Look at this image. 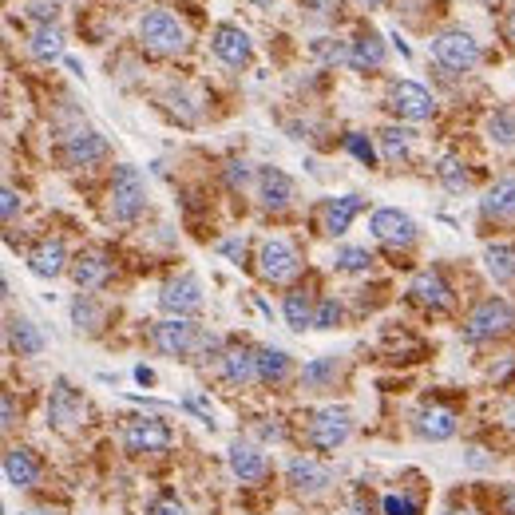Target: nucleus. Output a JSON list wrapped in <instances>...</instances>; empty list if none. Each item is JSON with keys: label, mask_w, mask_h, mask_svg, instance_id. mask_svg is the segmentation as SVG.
Instances as JSON below:
<instances>
[{"label": "nucleus", "mask_w": 515, "mask_h": 515, "mask_svg": "<svg viewBox=\"0 0 515 515\" xmlns=\"http://www.w3.org/2000/svg\"><path fill=\"white\" fill-rule=\"evenodd\" d=\"M508 333H515V309L504 298H484L464 321V341H472V345H484V341H496Z\"/></svg>", "instance_id": "nucleus-1"}, {"label": "nucleus", "mask_w": 515, "mask_h": 515, "mask_svg": "<svg viewBox=\"0 0 515 515\" xmlns=\"http://www.w3.org/2000/svg\"><path fill=\"white\" fill-rule=\"evenodd\" d=\"M147 206V183L143 175L131 167V163H119L115 167V179H111V218L115 222H135Z\"/></svg>", "instance_id": "nucleus-2"}, {"label": "nucleus", "mask_w": 515, "mask_h": 515, "mask_svg": "<svg viewBox=\"0 0 515 515\" xmlns=\"http://www.w3.org/2000/svg\"><path fill=\"white\" fill-rule=\"evenodd\" d=\"M139 40H143V48H147V52L171 56V52H183L187 32H183V24H179L171 12L151 8V12H143V16H139Z\"/></svg>", "instance_id": "nucleus-3"}, {"label": "nucleus", "mask_w": 515, "mask_h": 515, "mask_svg": "<svg viewBox=\"0 0 515 515\" xmlns=\"http://www.w3.org/2000/svg\"><path fill=\"white\" fill-rule=\"evenodd\" d=\"M432 56H436V64L448 68V72H472V68L480 64V44H476L472 32L448 28V32H440V36L432 40Z\"/></svg>", "instance_id": "nucleus-4"}, {"label": "nucleus", "mask_w": 515, "mask_h": 515, "mask_svg": "<svg viewBox=\"0 0 515 515\" xmlns=\"http://www.w3.org/2000/svg\"><path fill=\"white\" fill-rule=\"evenodd\" d=\"M258 274L274 286H286L302 274V254L286 238H266L262 250H258Z\"/></svg>", "instance_id": "nucleus-5"}, {"label": "nucleus", "mask_w": 515, "mask_h": 515, "mask_svg": "<svg viewBox=\"0 0 515 515\" xmlns=\"http://www.w3.org/2000/svg\"><path fill=\"white\" fill-rule=\"evenodd\" d=\"M151 341H155V349L163 357H195L203 333H199V325L191 317H167V321H159L151 329Z\"/></svg>", "instance_id": "nucleus-6"}, {"label": "nucleus", "mask_w": 515, "mask_h": 515, "mask_svg": "<svg viewBox=\"0 0 515 515\" xmlns=\"http://www.w3.org/2000/svg\"><path fill=\"white\" fill-rule=\"evenodd\" d=\"M349 432H353V412L345 409V405H329V409L313 412V420H309V440L321 452L341 448L349 440Z\"/></svg>", "instance_id": "nucleus-7"}, {"label": "nucleus", "mask_w": 515, "mask_h": 515, "mask_svg": "<svg viewBox=\"0 0 515 515\" xmlns=\"http://www.w3.org/2000/svg\"><path fill=\"white\" fill-rule=\"evenodd\" d=\"M171 428L163 424V420H155V416H139V420H131L127 424V432H123V448L131 452V456H147V452H167L171 448Z\"/></svg>", "instance_id": "nucleus-8"}, {"label": "nucleus", "mask_w": 515, "mask_h": 515, "mask_svg": "<svg viewBox=\"0 0 515 515\" xmlns=\"http://www.w3.org/2000/svg\"><path fill=\"white\" fill-rule=\"evenodd\" d=\"M103 159H107V139H103L100 131L80 127V131H72V135L64 139V163H68V167L84 171V167H96Z\"/></svg>", "instance_id": "nucleus-9"}, {"label": "nucleus", "mask_w": 515, "mask_h": 515, "mask_svg": "<svg viewBox=\"0 0 515 515\" xmlns=\"http://www.w3.org/2000/svg\"><path fill=\"white\" fill-rule=\"evenodd\" d=\"M159 306L167 309L171 317H191V313H199V309H203V286H199V278H195V274H183V278L167 282L163 294H159Z\"/></svg>", "instance_id": "nucleus-10"}, {"label": "nucleus", "mask_w": 515, "mask_h": 515, "mask_svg": "<svg viewBox=\"0 0 515 515\" xmlns=\"http://www.w3.org/2000/svg\"><path fill=\"white\" fill-rule=\"evenodd\" d=\"M286 484H290L298 496H321V492L333 488V472H329L321 460L298 456V460H290V468H286Z\"/></svg>", "instance_id": "nucleus-11"}, {"label": "nucleus", "mask_w": 515, "mask_h": 515, "mask_svg": "<svg viewBox=\"0 0 515 515\" xmlns=\"http://www.w3.org/2000/svg\"><path fill=\"white\" fill-rule=\"evenodd\" d=\"M369 230H373L381 242H389V246H412V242H416V222H412L405 210H397V206L373 210Z\"/></svg>", "instance_id": "nucleus-12"}, {"label": "nucleus", "mask_w": 515, "mask_h": 515, "mask_svg": "<svg viewBox=\"0 0 515 515\" xmlns=\"http://www.w3.org/2000/svg\"><path fill=\"white\" fill-rule=\"evenodd\" d=\"M80 420H84V397L68 381H56V389L48 397V424L60 432H72Z\"/></svg>", "instance_id": "nucleus-13"}, {"label": "nucleus", "mask_w": 515, "mask_h": 515, "mask_svg": "<svg viewBox=\"0 0 515 515\" xmlns=\"http://www.w3.org/2000/svg\"><path fill=\"white\" fill-rule=\"evenodd\" d=\"M401 119H409V123H424V119H432L436 115V100H432V92L428 88H420V84H412V80H401L397 88H393V103H389Z\"/></svg>", "instance_id": "nucleus-14"}, {"label": "nucleus", "mask_w": 515, "mask_h": 515, "mask_svg": "<svg viewBox=\"0 0 515 515\" xmlns=\"http://www.w3.org/2000/svg\"><path fill=\"white\" fill-rule=\"evenodd\" d=\"M111 274H115V262H111L103 250H88V254H80V258L72 262V282H76L84 294L103 290V286L111 282Z\"/></svg>", "instance_id": "nucleus-15"}, {"label": "nucleus", "mask_w": 515, "mask_h": 515, "mask_svg": "<svg viewBox=\"0 0 515 515\" xmlns=\"http://www.w3.org/2000/svg\"><path fill=\"white\" fill-rule=\"evenodd\" d=\"M210 44H214V56L222 60V64H230V68H242V64H250V36L238 28V24H218L214 28V36H210Z\"/></svg>", "instance_id": "nucleus-16"}, {"label": "nucleus", "mask_w": 515, "mask_h": 515, "mask_svg": "<svg viewBox=\"0 0 515 515\" xmlns=\"http://www.w3.org/2000/svg\"><path fill=\"white\" fill-rule=\"evenodd\" d=\"M28 270H32L36 278H60V274L68 270V246H64L60 238L36 242L32 254H28Z\"/></svg>", "instance_id": "nucleus-17"}, {"label": "nucleus", "mask_w": 515, "mask_h": 515, "mask_svg": "<svg viewBox=\"0 0 515 515\" xmlns=\"http://www.w3.org/2000/svg\"><path fill=\"white\" fill-rule=\"evenodd\" d=\"M218 361H222V377H226L234 389H246V385H254V381H258V353H254V349H246V345H230Z\"/></svg>", "instance_id": "nucleus-18"}, {"label": "nucleus", "mask_w": 515, "mask_h": 515, "mask_svg": "<svg viewBox=\"0 0 515 515\" xmlns=\"http://www.w3.org/2000/svg\"><path fill=\"white\" fill-rule=\"evenodd\" d=\"M226 464H230L234 480H242V484H262L266 472H270L266 456H262L254 444H234V448L226 452Z\"/></svg>", "instance_id": "nucleus-19"}, {"label": "nucleus", "mask_w": 515, "mask_h": 515, "mask_svg": "<svg viewBox=\"0 0 515 515\" xmlns=\"http://www.w3.org/2000/svg\"><path fill=\"white\" fill-rule=\"evenodd\" d=\"M258 199H262L266 210H286L290 199H294L290 175L278 171V167H262V171H258Z\"/></svg>", "instance_id": "nucleus-20"}, {"label": "nucleus", "mask_w": 515, "mask_h": 515, "mask_svg": "<svg viewBox=\"0 0 515 515\" xmlns=\"http://www.w3.org/2000/svg\"><path fill=\"white\" fill-rule=\"evenodd\" d=\"M409 294L420 302V306H428V309H448V306H452V290H448V282H444L436 270H420V274L412 278Z\"/></svg>", "instance_id": "nucleus-21"}, {"label": "nucleus", "mask_w": 515, "mask_h": 515, "mask_svg": "<svg viewBox=\"0 0 515 515\" xmlns=\"http://www.w3.org/2000/svg\"><path fill=\"white\" fill-rule=\"evenodd\" d=\"M8 345H12V353H20V357H40L44 353V333L36 329V321L32 317H8Z\"/></svg>", "instance_id": "nucleus-22"}, {"label": "nucleus", "mask_w": 515, "mask_h": 515, "mask_svg": "<svg viewBox=\"0 0 515 515\" xmlns=\"http://www.w3.org/2000/svg\"><path fill=\"white\" fill-rule=\"evenodd\" d=\"M4 480L12 488H32L40 480V460L28 448H8L4 452Z\"/></svg>", "instance_id": "nucleus-23"}, {"label": "nucleus", "mask_w": 515, "mask_h": 515, "mask_svg": "<svg viewBox=\"0 0 515 515\" xmlns=\"http://www.w3.org/2000/svg\"><path fill=\"white\" fill-rule=\"evenodd\" d=\"M416 432L424 436V440H452L456 436V412L444 409V405H428V409H420L416 416Z\"/></svg>", "instance_id": "nucleus-24"}, {"label": "nucleus", "mask_w": 515, "mask_h": 515, "mask_svg": "<svg viewBox=\"0 0 515 515\" xmlns=\"http://www.w3.org/2000/svg\"><path fill=\"white\" fill-rule=\"evenodd\" d=\"M349 64L357 72H377L385 64V40L377 32H361L353 44H349Z\"/></svg>", "instance_id": "nucleus-25"}, {"label": "nucleus", "mask_w": 515, "mask_h": 515, "mask_svg": "<svg viewBox=\"0 0 515 515\" xmlns=\"http://www.w3.org/2000/svg\"><path fill=\"white\" fill-rule=\"evenodd\" d=\"M361 206H365V199H361V195H341V199H329V206H325V234L341 238V234L353 226V218L361 214Z\"/></svg>", "instance_id": "nucleus-26"}, {"label": "nucleus", "mask_w": 515, "mask_h": 515, "mask_svg": "<svg viewBox=\"0 0 515 515\" xmlns=\"http://www.w3.org/2000/svg\"><path fill=\"white\" fill-rule=\"evenodd\" d=\"M290 353L286 349H258V381L262 385H282L286 377H290Z\"/></svg>", "instance_id": "nucleus-27"}, {"label": "nucleus", "mask_w": 515, "mask_h": 515, "mask_svg": "<svg viewBox=\"0 0 515 515\" xmlns=\"http://www.w3.org/2000/svg\"><path fill=\"white\" fill-rule=\"evenodd\" d=\"M282 313H286V321H290V329H298V333H306L309 325H313V317H317V306H313V298H309V290H290L286 294V302H282Z\"/></svg>", "instance_id": "nucleus-28"}, {"label": "nucleus", "mask_w": 515, "mask_h": 515, "mask_svg": "<svg viewBox=\"0 0 515 515\" xmlns=\"http://www.w3.org/2000/svg\"><path fill=\"white\" fill-rule=\"evenodd\" d=\"M480 210H484L488 218H515V179H500V183L484 195Z\"/></svg>", "instance_id": "nucleus-29"}, {"label": "nucleus", "mask_w": 515, "mask_h": 515, "mask_svg": "<svg viewBox=\"0 0 515 515\" xmlns=\"http://www.w3.org/2000/svg\"><path fill=\"white\" fill-rule=\"evenodd\" d=\"M337 381V357H313L306 369H302V389L306 393H321Z\"/></svg>", "instance_id": "nucleus-30"}, {"label": "nucleus", "mask_w": 515, "mask_h": 515, "mask_svg": "<svg viewBox=\"0 0 515 515\" xmlns=\"http://www.w3.org/2000/svg\"><path fill=\"white\" fill-rule=\"evenodd\" d=\"M32 56H36V60H44V64L60 60V56H64V36H60V28L40 24V28L32 32Z\"/></svg>", "instance_id": "nucleus-31"}, {"label": "nucleus", "mask_w": 515, "mask_h": 515, "mask_svg": "<svg viewBox=\"0 0 515 515\" xmlns=\"http://www.w3.org/2000/svg\"><path fill=\"white\" fill-rule=\"evenodd\" d=\"M72 325H76L80 333H84V329H88V333H96V329L103 325V309L96 306V298H92V294H76V302H72Z\"/></svg>", "instance_id": "nucleus-32"}, {"label": "nucleus", "mask_w": 515, "mask_h": 515, "mask_svg": "<svg viewBox=\"0 0 515 515\" xmlns=\"http://www.w3.org/2000/svg\"><path fill=\"white\" fill-rule=\"evenodd\" d=\"M484 262H488V274L496 282H512L515 278V250L512 246H488L484 250Z\"/></svg>", "instance_id": "nucleus-33"}, {"label": "nucleus", "mask_w": 515, "mask_h": 515, "mask_svg": "<svg viewBox=\"0 0 515 515\" xmlns=\"http://www.w3.org/2000/svg\"><path fill=\"white\" fill-rule=\"evenodd\" d=\"M409 147H412V131H405V127H385V131H381L385 163H401V159H409Z\"/></svg>", "instance_id": "nucleus-34"}, {"label": "nucleus", "mask_w": 515, "mask_h": 515, "mask_svg": "<svg viewBox=\"0 0 515 515\" xmlns=\"http://www.w3.org/2000/svg\"><path fill=\"white\" fill-rule=\"evenodd\" d=\"M333 266H337L341 274H365V270L373 266V258H369V250H361V246H341V250L333 254Z\"/></svg>", "instance_id": "nucleus-35"}, {"label": "nucleus", "mask_w": 515, "mask_h": 515, "mask_svg": "<svg viewBox=\"0 0 515 515\" xmlns=\"http://www.w3.org/2000/svg\"><path fill=\"white\" fill-rule=\"evenodd\" d=\"M436 175H440V183L448 187V191H464L468 187V171L448 155V159H440V167H436Z\"/></svg>", "instance_id": "nucleus-36"}, {"label": "nucleus", "mask_w": 515, "mask_h": 515, "mask_svg": "<svg viewBox=\"0 0 515 515\" xmlns=\"http://www.w3.org/2000/svg\"><path fill=\"white\" fill-rule=\"evenodd\" d=\"M488 135L496 139V143H515V115L512 111H496L492 119H488Z\"/></svg>", "instance_id": "nucleus-37"}, {"label": "nucleus", "mask_w": 515, "mask_h": 515, "mask_svg": "<svg viewBox=\"0 0 515 515\" xmlns=\"http://www.w3.org/2000/svg\"><path fill=\"white\" fill-rule=\"evenodd\" d=\"M337 321H341V302H337V298H325V302L317 306L313 329H337Z\"/></svg>", "instance_id": "nucleus-38"}, {"label": "nucleus", "mask_w": 515, "mask_h": 515, "mask_svg": "<svg viewBox=\"0 0 515 515\" xmlns=\"http://www.w3.org/2000/svg\"><path fill=\"white\" fill-rule=\"evenodd\" d=\"M183 409H191V412H195V416H199V420H203V424H210V428H214V409L206 405V401H203V397H199V393H191V397H183Z\"/></svg>", "instance_id": "nucleus-39"}, {"label": "nucleus", "mask_w": 515, "mask_h": 515, "mask_svg": "<svg viewBox=\"0 0 515 515\" xmlns=\"http://www.w3.org/2000/svg\"><path fill=\"white\" fill-rule=\"evenodd\" d=\"M28 16L40 20V24H52L56 20V0H32L28 4Z\"/></svg>", "instance_id": "nucleus-40"}, {"label": "nucleus", "mask_w": 515, "mask_h": 515, "mask_svg": "<svg viewBox=\"0 0 515 515\" xmlns=\"http://www.w3.org/2000/svg\"><path fill=\"white\" fill-rule=\"evenodd\" d=\"M16 420H20V416H16V397L4 389V393H0V424H4V432H8Z\"/></svg>", "instance_id": "nucleus-41"}, {"label": "nucleus", "mask_w": 515, "mask_h": 515, "mask_svg": "<svg viewBox=\"0 0 515 515\" xmlns=\"http://www.w3.org/2000/svg\"><path fill=\"white\" fill-rule=\"evenodd\" d=\"M226 183H230L234 191H242V187L250 183V167H246V163H230V167H226Z\"/></svg>", "instance_id": "nucleus-42"}, {"label": "nucleus", "mask_w": 515, "mask_h": 515, "mask_svg": "<svg viewBox=\"0 0 515 515\" xmlns=\"http://www.w3.org/2000/svg\"><path fill=\"white\" fill-rule=\"evenodd\" d=\"M151 515H187V508H183L175 496H159V500L151 504Z\"/></svg>", "instance_id": "nucleus-43"}, {"label": "nucleus", "mask_w": 515, "mask_h": 515, "mask_svg": "<svg viewBox=\"0 0 515 515\" xmlns=\"http://www.w3.org/2000/svg\"><path fill=\"white\" fill-rule=\"evenodd\" d=\"M345 147H349V151H353L361 163H373V147H369L361 135H349V139H345Z\"/></svg>", "instance_id": "nucleus-44"}, {"label": "nucleus", "mask_w": 515, "mask_h": 515, "mask_svg": "<svg viewBox=\"0 0 515 515\" xmlns=\"http://www.w3.org/2000/svg\"><path fill=\"white\" fill-rule=\"evenodd\" d=\"M385 515H416V508L401 496H385Z\"/></svg>", "instance_id": "nucleus-45"}, {"label": "nucleus", "mask_w": 515, "mask_h": 515, "mask_svg": "<svg viewBox=\"0 0 515 515\" xmlns=\"http://www.w3.org/2000/svg\"><path fill=\"white\" fill-rule=\"evenodd\" d=\"M4 203H0V210H4V222H12L16 218V206H20V195L12 191V187H4V195H0Z\"/></svg>", "instance_id": "nucleus-46"}, {"label": "nucleus", "mask_w": 515, "mask_h": 515, "mask_svg": "<svg viewBox=\"0 0 515 515\" xmlns=\"http://www.w3.org/2000/svg\"><path fill=\"white\" fill-rule=\"evenodd\" d=\"M218 250H222V254H226V258H234V262H242V258H246V246H242V242H238V238H230V242H222V246H218Z\"/></svg>", "instance_id": "nucleus-47"}, {"label": "nucleus", "mask_w": 515, "mask_h": 515, "mask_svg": "<svg viewBox=\"0 0 515 515\" xmlns=\"http://www.w3.org/2000/svg\"><path fill=\"white\" fill-rule=\"evenodd\" d=\"M500 512L515 515V488H504V496H500Z\"/></svg>", "instance_id": "nucleus-48"}, {"label": "nucleus", "mask_w": 515, "mask_h": 515, "mask_svg": "<svg viewBox=\"0 0 515 515\" xmlns=\"http://www.w3.org/2000/svg\"><path fill=\"white\" fill-rule=\"evenodd\" d=\"M135 381H139V385H155V373H151L147 365H139V369H135Z\"/></svg>", "instance_id": "nucleus-49"}, {"label": "nucleus", "mask_w": 515, "mask_h": 515, "mask_svg": "<svg viewBox=\"0 0 515 515\" xmlns=\"http://www.w3.org/2000/svg\"><path fill=\"white\" fill-rule=\"evenodd\" d=\"M508 36L515 40V4H512V12H508Z\"/></svg>", "instance_id": "nucleus-50"}, {"label": "nucleus", "mask_w": 515, "mask_h": 515, "mask_svg": "<svg viewBox=\"0 0 515 515\" xmlns=\"http://www.w3.org/2000/svg\"><path fill=\"white\" fill-rule=\"evenodd\" d=\"M508 416H512V424H515V405H512V409H508Z\"/></svg>", "instance_id": "nucleus-51"}, {"label": "nucleus", "mask_w": 515, "mask_h": 515, "mask_svg": "<svg viewBox=\"0 0 515 515\" xmlns=\"http://www.w3.org/2000/svg\"><path fill=\"white\" fill-rule=\"evenodd\" d=\"M361 4H381V0H361Z\"/></svg>", "instance_id": "nucleus-52"}, {"label": "nucleus", "mask_w": 515, "mask_h": 515, "mask_svg": "<svg viewBox=\"0 0 515 515\" xmlns=\"http://www.w3.org/2000/svg\"><path fill=\"white\" fill-rule=\"evenodd\" d=\"M444 515H468V512H444Z\"/></svg>", "instance_id": "nucleus-53"}]
</instances>
